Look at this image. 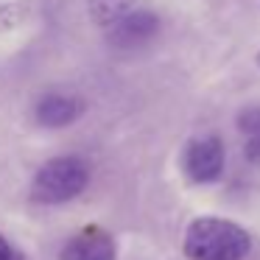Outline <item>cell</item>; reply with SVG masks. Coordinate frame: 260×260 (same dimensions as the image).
I'll return each mask as SVG.
<instances>
[{"mask_svg": "<svg viewBox=\"0 0 260 260\" xmlns=\"http://www.w3.org/2000/svg\"><path fill=\"white\" fill-rule=\"evenodd\" d=\"M182 252L187 260H243L252 252V238L232 221L204 215L185 230Z\"/></svg>", "mask_w": 260, "mask_h": 260, "instance_id": "obj_1", "label": "cell"}, {"mask_svg": "<svg viewBox=\"0 0 260 260\" xmlns=\"http://www.w3.org/2000/svg\"><path fill=\"white\" fill-rule=\"evenodd\" d=\"M87 182H90V165L81 157H53L37 171L34 185H31V196L42 204H62L84 193Z\"/></svg>", "mask_w": 260, "mask_h": 260, "instance_id": "obj_2", "label": "cell"}, {"mask_svg": "<svg viewBox=\"0 0 260 260\" xmlns=\"http://www.w3.org/2000/svg\"><path fill=\"white\" fill-rule=\"evenodd\" d=\"M224 143L215 135H204L196 140L187 143L185 157H182V168H185L187 179L199 182V185H207L215 182L224 174Z\"/></svg>", "mask_w": 260, "mask_h": 260, "instance_id": "obj_3", "label": "cell"}, {"mask_svg": "<svg viewBox=\"0 0 260 260\" xmlns=\"http://www.w3.org/2000/svg\"><path fill=\"white\" fill-rule=\"evenodd\" d=\"M157 31H159V17L148 6H140V9H135L129 17L120 20L118 25H112L104 37H107V42L112 48L132 51V48L148 45V42L157 37Z\"/></svg>", "mask_w": 260, "mask_h": 260, "instance_id": "obj_4", "label": "cell"}, {"mask_svg": "<svg viewBox=\"0 0 260 260\" xmlns=\"http://www.w3.org/2000/svg\"><path fill=\"white\" fill-rule=\"evenodd\" d=\"M87 104L81 95H70V92H45L34 107V118L45 129H62L70 126L84 115Z\"/></svg>", "mask_w": 260, "mask_h": 260, "instance_id": "obj_5", "label": "cell"}, {"mask_svg": "<svg viewBox=\"0 0 260 260\" xmlns=\"http://www.w3.org/2000/svg\"><path fill=\"white\" fill-rule=\"evenodd\" d=\"M59 260H115V241L101 226H84L64 243Z\"/></svg>", "mask_w": 260, "mask_h": 260, "instance_id": "obj_6", "label": "cell"}, {"mask_svg": "<svg viewBox=\"0 0 260 260\" xmlns=\"http://www.w3.org/2000/svg\"><path fill=\"white\" fill-rule=\"evenodd\" d=\"M140 6V0H90V20L107 34L112 25H118Z\"/></svg>", "mask_w": 260, "mask_h": 260, "instance_id": "obj_7", "label": "cell"}, {"mask_svg": "<svg viewBox=\"0 0 260 260\" xmlns=\"http://www.w3.org/2000/svg\"><path fill=\"white\" fill-rule=\"evenodd\" d=\"M238 132L243 137V154H246V159L260 165V107H246L238 115Z\"/></svg>", "mask_w": 260, "mask_h": 260, "instance_id": "obj_8", "label": "cell"}, {"mask_svg": "<svg viewBox=\"0 0 260 260\" xmlns=\"http://www.w3.org/2000/svg\"><path fill=\"white\" fill-rule=\"evenodd\" d=\"M0 260H12V246L3 235H0Z\"/></svg>", "mask_w": 260, "mask_h": 260, "instance_id": "obj_9", "label": "cell"}, {"mask_svg": "<svg viewBox=\"0 0 260 260\" xmlns=\"http://www.w3.org/2000/svg\"><path fill=\"white\" fill-rule=\"evenodd\" d=\"M254 62H257V68H260V53H257V56H254Z\"/></svg>", "mask_w": 260, "mask_h": 260, "instance_id": "obj_10", "label": "cell"}]
</instances>
